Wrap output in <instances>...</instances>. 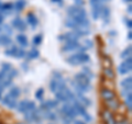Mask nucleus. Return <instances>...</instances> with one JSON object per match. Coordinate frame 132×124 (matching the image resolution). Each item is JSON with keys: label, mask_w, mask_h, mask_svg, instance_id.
Instances as JSON below:
<instances>
[{"label": "nucleus", "mask_w": 132, "mask_h": 124, "mask_svg": "<svg viewBox=\"0 0 132 124\" xmlns=\"http://www.w3.org/2000/svg\"><path fill=\"white\" fill-rule=\"evenodd\" d=\"M126 105H127L128 109L131 110V108H132V93H129L126 96Z\"/></svg>", "instance_id": "obj_35"}, {"label": "nucleus", "mask_w": 132, "mask_h": 124, "mask_svg": "<svg viewBox=\"0 0 132 124\" xmlns=\"http://www.w3.org/2000/svg\"><path fill=\"white\" fill-rule=\"evenodd\" d=\"M5 54L9 57H14V58H23V57H26L27 53L22 47L19 48L18 46H15V45H12L10 48L6 49Z\"/></svg>", "instance_id": "obj_4"}, {"label": "nucleus", "mask_w": 132, "mask_h": 124, "mask_svg": "<svg viewBox=\"0 0 132 124\" xmlns=\"http://www.w3.org/2000/svg\"><path fill=\"white\" fill-rule=\"evenodd\" d=\"M44 118L47 120H51V121H56L59 120V117L55 112H52V111H44Z\"/></svg>", "instance_id": "obj_27"}, {"label": "nucleus", "mask_w": 132, "mask_h": 124, "mask_svg": "<svg viewBox=\"0 0 132 124\" xmlns=\"http://www.w3.org/2000/svg\"><path fill=\"white\" fill-rule=\"evenodd\" d=\"M53 78H54V79H62V78H63V76H62V74L61 73H59V72H54L53 73Z\"/></svg>", "instance_id": "obj_41"}, {"label": "nucleus", "mask_w": 132, "mask_h": 124, "mask_svg": "<svg viewBox=\"0 0 132 124\" xmlns=\"http://www.w3.org/2000/svg\"><path fill=\"white\" fill-rule=\"evenodd\" d=\"M89 60H90V57L88 54H86V53H79V52H77L76 54H73L66 58V61L72 66L84 65L86 63H88Z\"/></svg>", "instance_id": "obj_1"}, {"label": "nucleus", "mask_w": 132, "mask_h": 124, "mask_svg": "<svg viewBox=\"0 0 132 124\" xmlns=\"http://www.w3.org/2000/svg\"><path fill=\"white\" fill-rule=\"evenodd\" d=\"M69 120H71V119L64 117V118H63V123H64V124H69Z\"/></svg>", "instance_id": "obj_46"}, {"label": "nucleus", "mask_w": 132, "mask_h": 124, "mask_svg": "<svg viewBox=\"0 0 132 124\" xmlns=\"http://www.w3.org/2000/svg\"><path fill=\"white\" fill-rule=\"evenodd\" d=\"M12 68V66H11V64H9V63H2L1 64V70L0 72L1 73H3L5 75L7 76V74L9 73V70Z\"/></svg>", "instance_id": "obj_30"}, {"label": "nucleus", "mask_w": 132, "mask_h": 124, "mask_svg": "<svg viewBox=\"0 0 132 124\" xmlns=\"http://www.w3.org/2000/svg\"><path fill=\"white\" fill-rule=\"evenodd\" d=\"M126 1H127V2H131V1H132V0H126Z\"/></svg>", "instance_id": "obj_53"}, {"label": "nucleus", "mask_w": 132, "mask_h": 124, "mask_svg": "<svg viewBox=\"0 0 132 124\" xmlns=\"http://www.w3.org/2000/svg\"><path fill=\"white\" fill-rule=\"evenodd\" d=\"M61 51L63 53H67V52H74V51H78L79 53H85L86 48L80 45L78 42H66L64 43V45L62 46Z\"/></svg>", "instance_id": "obj_3"}, {"label": "nucleus", "mask_w": 132, "mask_h": 124, "mask_svg": "<svg viewBox=\"0 0 132 124\" xmlns=\"http://www.w3.org/2000/svg\"><path fill=\"white\" fill-rule=\"evenodd\" d=\"M41 114L38 110H34V111H31V112H27L24 113V119L26 121H28L29 123H40L41 122Z\"/></svg>", "instance_id": "obj_10"}, {"label": "nucleus", "mask_w": 132, "mask_h": 124, "mask_svg": "<svg viewBox=\"0 0 132 124\" xmlns=\"http://www.w3.org/2000/svg\"><path fill=\"white\" fill-rule=\"evenodd\" d=\"M77 100L79 101L81 104L85 107V108L86 107H89L90 104H92V101H90L87 97H85L84 94H77Z\"/></svg>", "instance_id": "obj_22"}, {"label": "nucleus", "mask_w": 132, "mask_h": 124, "mask_svg": "<svg viewBox=\"0 0 132 124\" xmlns=\"http://www.w3.org/2000/svg\"><path fill=\"white\" fill-rule=\"evenodd\" d=\"M50 90H51L52 92H56V90H57V79H53L50 81Z\"/></svg>", "instance_id": "obj_33"}, {"label": "nucleus", "mask_w": 132, "mask_h": 124, "mask_svg": "<svg viewBox=\"0 0 132 124\" xmlns=\"http://www.w3.org/2000/svg\"><path fill=\"white\" fill-rule=\"evenodd\" d=\"M55 98L59 102H64V103H68V102H72L73 100L76 99V96L73 93V91L71 89H68L66 87L65 89L61 90V91H56L55 93Z\"/></svg>", "instance_id": "obj_2"}, {"label": "nucleus", "mask_w": 132, "mask_h": 124, "mask_svg": "<svg viewBox=\"0 0 132 124\" xmlns=\"http://www.w3.org/2000/svg\"><path fill=\"white\" fill-rule=\"evenodd\" d=\"M67 14L68 18H73V16H82V18H87V13L84 8L77 7V6H71L67 8Z\"/></svg>", "instance_id": "obj_6"}, {"label": "nucleus", "mask_w": 132, "mask_h": 124, "mask_svg": "<svg viewBox=\"0 0 132 124\" xmlns=\"http://www.w3.org/2000/svg\"><path fill=\"white\" fill-rule=\"evenodd\" d=\"M61 112L64 114V117L68 118V119H75L78 115L75 108H74L71 103H65V104L61 108Z\"/></svg>", "instance_id": "obj_7"}, {"label": "nucleus", "mask_w": 132, "mask_h": 124, "mask_svg": "<svg viewBox=\"0 0 132 124\" xmlns=\"http://www.w3.org/2000/svg\"><path fill=\"white\" fill-rule=\"evenodd\" d=\"M3 20H5V15H3L1 12H0V24L3 23Z\"/></svg>", "instance_id": "obj_47"}, {"label": "nucleus", "mask_w": 132, "mask_h": 124, "mask_svg": "<svg viewBox=\"0 0 132 124\" xmlns=\"http://www.w3.org/2000/svg\"><path fill=\"white\" fill-rule=\"evenodd\" d=\"M74 80H75L76 82H78L79 85L86 87V88L92 89V85H90V79H89V78L86 76L82 72L75 74V76H74Z\"/></svg>", "instance_id": "obj_8"}, {"label": "nucleus", "mask_w": 132, "mask_h": 124, "mask_svg": "<svg viewBox=\"0 0 132 124\" xmlns=\"http://www.w3.org/2000/svg\"><path fill=\"white\" fill-rule=\"evenodd\" d=\"M57 105H59V101L57 100H46L41 104V109L44 111H51L55 109Z\"/></svg>", "instance_id": "obj_14"}, {"label": "nucleus", "mask_w": 132, "mask_h": 124, "mask_svg": "<svg viewBox=\"0 0 132 124\" xmlns=\"http://www.w3.org/2000/svg\"><path fill=\"white\" fill-rule=\"evenodd\" d=\"M43 96H44V89L43 88H40V89H38L35 91V98H36V100H42Z\"/></svg>", "instance_id": "obj_36"}, {"label": "nucleus", "mask_w": 132, "mask_h": 124, "mask_svg": "<svg viewBox=\"0 0 132 124\" xmlns=\"http://www.w3.org/2000/svg\"><path fill=\"white\" fill-rule=\"evenodd\" d=\"M11 25H12V28H14V29H16V30H19L21 32L27 30L26 22H24L21 18H19V16H18V18H14L13 20H12V21H11Z\"/></svg>", "instance_id": "obj_12"}, {"label": "nucleus", "mask_w": 132, "mask_h": 124, "mask_svg": "<svg viewBox=\"0 0 132 124\" xmlns=\"http://www.w3.org/2000/svg\"><path fill=\"white\" fill-rule=\"evenodd\" d=\"M82 73H84L85 75L89 78V79H92V78L94 77V74H93L92 72H90V69H89V68H87V67H85L84 69H82Z\"/></svg>", "instance_id": "obj_40"}, {"label": "nucleus", "mask_w": 132, "mask_h": 124, "mask_svg": "<svg viewBox=\"0 0 132 124\" xmlns=\"http://www.w3.org/2000/svg\"><path fill=\"white\" fill-rule=\"evenodd\" d=\"M13 11V3H0V12L3 14H10Z\"/></svg>", "instance_id": "obj_17"}, {"label": "nucleus", "mask_w": 132, "mask_h": 124, "mask_svg": "<svg viewBox=\"0 0 132 124\" xmlns=\"http://www.w3.org/2000/svg\"><path fill=\"white\" fill-rule=\"evenodd\" d=\"M107 105H108L111 110H117L118 107H119V102L116 100V99H113V100L107 101Z\"/></svg>", "instance_id": "obj_31"}, {"label": "nucleus", "mask_w": 132, "mask_h": 124, "mask_svg": "<svg viewBox=\"0 0 132 124\" xmlns=\"http://www.w3.org/2000/svg\"><path fill=\"white\" fill-rule=\"evenodd\" d=\"M26 56H28V59H35L40 56V52L36 48H32L27 53Z\"/></svg>", "instance_id": "obj_24"}, {"label": "nucleus", "mask_w": 132, "mask_h": 124, "mask_svg": "<svg viewBox=\"0 0 132 124\" xmlns=\"http://www.w3.org/2000/svg\"><path fill=\"white\" fill-rule=\"evenodd\" d=\"M100 94L104 100L106 101H110V100H113V99H116V93L113 90H111L109 88H104L100 91Z\"/></svg>", "instance_id": "obj_13"}, {"label": "nucleus", "mask_w": 132, "mask_h": 124, "mask_svg": "<svg viewBox=\"0 0 132 124\" xmlns=\"http://www.w3.org/2000/svg\"><path fill=\"white\" fill-rule=\"evenodd\" d=\"M20 93H21V91H20V89L18 88V87H12V88L10 89V91L8 92V94L13 99H18L20 97Z\"/></svg>", "instance_id": "obj_25"}, {"label": "nucleus", "mask_w": 132, "mask_h": 124, "mask_svg": "<svg viewBox=\"0 0 132 124\" xmlns=\"http://www.w3.org/2000/svg\"><path fill=\"white\" fill-rule=\"evenodd\" d=\"M86 49H88V48H92L94 46V43H93V41H90V40H84V43H82Z\"/></svg>", "instance_id": "obj_38"}, {"label": "nucleus", "mask_w": 132, "mask_h": 124, "mask_svg": "<svg viewBox=\"0 0 132 124\" xmlns=\"http://www.w3.org/2000/svg\"><path fill=\"white\" fill-rule=\"evenodd\" d=\"M126 24H127V28L129 29V30H131V28H132V21L130 19H127L126 20Z\"/></svg>", "instance_id": "obj_43"}, {"label": "nucleus", "mask_w": 132, "mask_h": 124, "mask_svg": "<svg viewBox=\"0 0 132 124\" xmlns=\"http://www.w3.org/2000/svg\"><path fill=\"white\" fill-rule=\"evenodd\" d=\"M12 44V40L9 35H7V34H0V46H9V45Z\"/></svg>", "instance_id": "obj_19"}, {"label": "nucleus", "mask_w": 132, "mask_h": 124, "mask_svg": "<svg viewBox=\"0 0 132 124\" xmlns=\"http://www.w3.org/2000/svg\"><path fill=\"white\" fill-rule=\"evenodd\" d=\"M42 41H43L42 34H38V35H35L34 38H33L32 43H33L34 46H39V45H41V43H42Z\"/></svg>", "instance_id": "obj_29"}, {"label": "nucleus", "mask_w": 132, "mask_h": 124, "mask_svg": "<svg viewBox=\"0 0 132 124\" xmlns=\"http://www.w3.org/2000/svg\"><path fill=\"white\" fill-rule=\"evenodd\" d=\"M73 124H86L85 121H82V120H75L74 119V121H73Z\"/></svg>", "instance_id": "obj_44"}, {"label": "nucleus", "mask_w": 132, "mask_h": 124, "mask_svg": "<svg viewBox=\"0 0 132 124\" xmlns=\"http://www.w3.org/2000/svg\"><path fill=\"white\" fill-rule=\"evenodd\" d=\"M15 40H16V42L19 43V45L21 46L22 48H24V47H27L28 45H29V41H28V38L24 34H18L16 35V38H15Z\"/></svg>", "instance_id": "obj_21"}, {"label": "nucleus", "mask_w": 132, "mask_h": 124, "mask_svg": "<svg viewBox=\"0 0 132 124\" xmlns=\"http://www.w3.org/2000/svg\"><path fill=\"white\" fill-rule=\"evenodd\" d=\"M64 24L66 25V28L72 29L73 31H74V30H77V29H79V26H78L77 24L74 22L71 18H67V19H66V20H65V22H64Z\"/></svg>", "instance_id": "obj_26"}, {"label": "nucleus", "mask_w": 132, "mask_h": 124, "mask_svg": "<svg viewBox=\"0 0 132 124\" xmlns=\"http://www.w3.org/2000/svg\"><path fill=\"white\" fill-rule=\"evenodd\" d=\"M131 53H132V47H131V45H129V46L126 47L122 51L120 57L122 59H127V58H129V57H131Z\"/></svg>", "instance_id": "obj_28"}, {"label": "nucleus", "mask_w": 132, "mask_h": 124, "mask_svg": "<svg viewBox=\"0 0 132 124\" xmlns=\"http://www.w3.org/2000/svg\"><path fill=\"white\" fill-rule=\"evenodd\" d=\"M131 84H132V78H131V77H128V78L123 79V80L120 82V85H121L122 88H128V87H132Z\"/></svg>", "instance_id": "obj_32"}, {"label": "nucleus", "mask_w": 132, "mask_h": 124, "mask_svg": "<svg viewBox=\"0 0 132 124\" xmlns=\"http://www.w3.org/2000/svg\"><path fill=\"white\" fill-rule=\"evenodd\" d=\"M1 31L3 32V34H7V35H11L12 34V32H13V30L8 25V24H5V25H2L1 26Z\"/></svg>", "instance_id": "obj_34"}, {"label": "nucleus", "mask_w": 132, "mask_h": 124, "mask_svg": "<svg viewBox=\"0 0 132 124\" xmlns=\"http://www.w3.org/2000/svg\"><path fill=\"white\" fill-rule=\"evenodd\" d=\"M102 119H104V121L106 124H116L117 122H116V120L113 118L112 113L110 112V111H104L102 112Z\"/></svg>", "instance_id": "obj_16"}, {"label": "nucleus", "mask_w": 132, "mask_h": 124, "mask_svg": "<svg viewBox=\"0 0 132 124\" xmlns=\"http://www.w3.org/2000/svg\"><path fill=\"white\" fill-rule=\"evenodd\" d=\"M102 6H104V5H101V3H99V5L92 6V7H93L92 15H93V19H94V20H99V16H100V11H101Z\"/></svg>", "instance_id": "obj_20"}, {"label": "nucleus", "mask_w": 132, "mask_h": 124, "mask_svg": "<svg viewBox=\"0 0 132 124\" xmlns=\"http://www.w3.org/2000/svg\"><path fill=\"white\" fill-rule=\"evenodd\" d=\"M3 89H5V88H3V87H1V86H0V100H1V98H2V96H3Z\"/></svg>", "instance_id": "obj_48"}, {"label": "nucleus", "mask_w": 132, "mask_h": 124, "mask_svg": "<svg viewBox=\"0 0 132 124\" xmlns=\"http://www.w3.org/2000/svg\"><path fill=\"white\" fill-rule=\"evenodd\" d=\"M131 69H132V58L131 57L127 58L123 63H121L118 66V72L120 75H126V74L131 72Z\"/></svg>", "instance_id": "obj_9"}, {"label": "nucleus", "mask_w": 132, "mask_h": 124, "mask_svg": "<svg viewBox=\"0 0 132 124\" xmlns=\"http://www.w3.org/2000/svg\"><path fill=\"white\" fill-rule=\"evenodd\" d=\"M16 105H18V103H16V99H11L10 102L7 104V107L9 109H15Z\"/></svg>", "instance_id": "obj_39"}, {"label": "nucleus", "mask_w": 132, "mask_h": 124, "mask_svg": "<svg viewBox=\"0 0 132 124\" xmlns=\"http://www.w3.org/2000/svg\"><path fill=\"white\" fill-rule=\"evenodd\" d=\"M105 75L108 78H113L114 77V73H113V70L111 68L107 67V68H105Z\"/></svg>", "instance_id": "obj_37"}, {"label": "nucleus", "mask_w": 132, "mask_h": 124, "mask_svg": "<svg viewBox=\"0 0 132 124\" xmlns=\"http://www.w3.org/2000/svg\"><path fill=\"white\" fill-rule=\"evenodd\" d=\"M51 1H52V2H61L62 0H51Z\"/></svg>", "instance_id": "obj_52"}, {"label": "nucleus", "mask_w": 132, "mask_h": 124, "mask_svg": "<svg viewBox=\"0 0 132 124\" xmlns=\"http://www.w3.org/2000/svg\"><path fill=\"white\" fill-rule=\"evenodd\" d=\"M128 39H129V40L132 39V33H131V31H129V33H128Z\"/></svg>", "instance_id": "obj_50"}, {"label": "nucleus", "mask_w": 132, "mask_h": 124, "mask_svg": "<svg viewBox=\"0 0 132 124\" xmlns=\"http://www.w3.org/2000/svg\"><path fill=\"white\" fill-rule=\"evenodd\" d=\"M27 21L32 26V29H35L36 26H38V24H39L38 18H36V16L33 13H31V12H30V13H28V15H27Z\"/></svg>", "instance_id": "obj_18"}, {"label": "nucleus", "mask_w": 132, "mask_h": 124, "mask_svg": "<svg viewBox=\"0 0 132 124\" xmlns=\"http://www.w3.org/2000/svg\"><path fill=\"white\" fill-rule=\"evenodd\" d=\"M16 109H18L20 113H27V112L34 111L36 109V105H35V103L31 100H22L21 102L18 103Z\"/></svg>", "instance_id": "obj_5"}, {"label": "nucleus", "mask_w": 132, "mask_h": 124, "mask_svg": "<svg viewBox=\"0 0 132 124\" xmlns=\"http://www.w3.org/2000/svg\"><path fill=\"white\" fill-rule=\"evenodd\" d=\"M127 11L129 12V13H131L132 12V6L131 5H129V7H128V9H127Z\"/></svg>", "instance_id": "obj_49"}, {"label": "nucleus", "mask_w": 132, "mask_h": 124, "mask_svg": "<svg viewBox=\"0 0 132 124\" xmlns=\"http://www.w3.org/2000/svg\"><path fill=\"white\" fill-rule=\"evenodd\" d=\"M59 40L60 41H64L65 43L66 42H78L79 36H78L74 31H72V32H67V33H65V34L60 35Z\"/></svg>", "instance_id": "obj_11"}, {"label": "nucleus", "mask_w": 132, "mask_h": 124, "mask_svg": "<svg viewBox=\"0 0 132 124\" xmlns=\"http://www.w3.org/2000/svg\"><path fill=\"white\" fill-rule=\"evenodd\" d=\"M51 124H52V123H51Z\"/></svg>", "instance_id": "obj_54"}, {"label": "nucleus", "mask_w": 132, "mask_h": 124, "mask_svg": "<svg viewBox=\"0 0 132 124\" xmlns=\"http://www.w3.org/2000/svg\"><path fill=\"white\" fill-rule=\"evenodd\" d=\"M99 18H101V20L105 23H108L109 20H110V8L107 7V6H102L101 11H100V16H99Z\"/></svg>", "instance_id": "obj_15"}, {"label": "nucleus", "mask_w": 132, "mask_h": 124, "mask_svg": "<svg viewBox=\"0 0 132 124\" xmlns=\"http://www.w3.org/2000/svg\"><path fill=\"white\" fill-rule=\"evenodd\" d=\"M75 3H76L75 6H77V7H81L82 5H84V1H82V0H75Z\"/></svg>", "instance_id": "obj_45"}, {"label": "nucleus", "mask_w": 132, "mask_h": 124, "mask_svg": "<svg viewBox=\"0 0 132 124\" xmlns=\"http://www.w3.org/2000/svg\"><path fill=\"white\" fill-rule=\"evenodd\" d=\"M116 124H129L127 121H121V122H119V123H116Z\"/></svg>", "instance_id": "obj_51"}, {"label": "nucleus", "mask_w": 132, "mask_h": 124, "mask_svg": "<svg viewBox=\"0 0 132 124\" xmlns=\"http://www.w3.org/2000/svg\"><path fill=\"white\" fill-rule=\"evenodd\" d=\"M24 7H26V1L24 0H18V1H15L13 3V10L16 12L22 11Z\"/></svg>", "instance_id": "obj_23"}, {"label": "nucleus", "mask_w": 132, "mask_h": 124, "mask_svg": "<svg viewBox=\"0 0 132 124\" xmlns=\"http://www.w3.org/2000/svg\"><path fill=\"white\" fill-rule=\"evenodd\" d=\"M102 1H106V0H90V6H95V5H99Z\"/></svg>", "instance_id": "obj_42"}]
</instances>
